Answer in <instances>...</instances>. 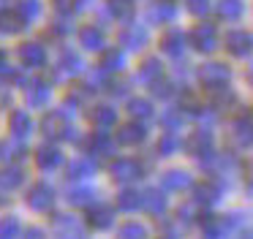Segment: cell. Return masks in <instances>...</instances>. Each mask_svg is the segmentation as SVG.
Returning a JSON list of instances; mask_svg holds the SVG:
<instances>
[{
    "instance_id": "6da1fadb",
    "label": "cell",
    "mask_w": 253,
    "mask_h": 239,
    "mask_svg": "<svg viewBox=\"0 0 253 239\" xmlns=\"http://www.w3.org/2000/svg\"><path fill=\"white\" fill-rule=\"evenodd\" d=\"M191 43H193V49H199V52H212V49L218 46L215 27L210 25V22H202V25H196V27L191 30Z\"/></svg>"
},
{
    "instance_id": "5b68a950",
    "label": "cell",
    "mask_w": 253,
    "mask_h": 239,
    "mask_svg": "<svg viewBox=\"0 0 253 239\" xmlns=\"http://www.w3.org/2000/svg\"><path fill=\"white\" fill-rule=\"evenodd\" d=\"M242 11H245L242 0H220L218 3V14L223 16V19H240Z\"/></svg>"
},
{
    "instance_id": "277c9868",
    "label": "cell",
    "mask_w": 253,
    "mask_h": 239,
    "mask_svg": "<svg viewBox=\"0 0 253 239\" xmlns=\"http://www.w3.org/2000/svg\"><path fill=\"white\" fill-rule=\"evenodd\" d=\"M161 46H164V52H166V54H171V57L182 54V33H180V30L166 33L164 41H161Z\"/></svg>"
},
{
    "instance_id": "30bf717a",
    "label": "cell",
    "mask_w": 253,
    "mask_h": 239,
    "mask_svg": "<svg viewBox=\"0 0 253 239\" xmlns=\"http://www.w3.org/2000/svg\"><path fill=\"white\" fill-rule=\"evenodd\" d=\"M245 239H251V237H245Z\"/></svg>"
},
{
    "instance_id": "7a4b0ae2",
    "label": "cell",
    "mask_w": 253,
    "mask_h": 239,
    "mask_svg": "<svg viewBox=\"0 0 253 239\" xmlns=\"http://www.w3.org/2000/svg\"><path fill=\"white\" fill-rule=\"evenodd\" d=\"M226 49H229L231 54H237V57H245V54L253 52V36L245 30H231L226 33Z\"/></svg>"
},
{
    "instance_id": "9c48e42d",
    "label": "cell",
    "mask_w": 253,
    "mask_h": 239,
    "mask_svg": "<svg viewBox=\"0 0 253 239\" xmlns=\"http://www.w3.org/2000/svg\"><path fill=\"white\" fill-rule=\"evenodd\" d=\"M188 182H191V179H188V174H182V171H174V174L169 177V185H171V188H185Z\"/></svg>"
},
{
    "instance_id": "8992f818",
    "label": "cell",
    "mask_w": 253,
    "mask_h": 239,
    "mask_svg": "<svg viewBox=\"0 0 253 239\" xmlns=\"http://www.w3.org/2000/svg\"><path fill=\"white\" fill-rule=\"evenodd\" d=\"M174 16V5L171 3H158L150 8V19L153 22H164V19H171Z\"/></svg>"
},
{
    "instance_id": "52a82bcc",
    "label": "cell",
    "mask_w": 253,
    "mask_h": 239,
    "mask_svg": "<svg viewBox=\"0 0 253 239\" xmlns=\"http://www.w3.org/2000/svg\"><path fill=\"white\" fill-rule=\"evenodd\" d=\"M123 41H128V46L139 49L144 41H147V33H144L142 27H131V30H126V33H123Z\"/></svg>"
},
{
    "instance_id": "ba28073f",
    "label": "cell",
    "mask_w": 253,
    "mask_h": 239,
    "mask_svg": "<svg viewBox=\"0 0 253 239\" xmlns=\"http://www.w3.org/2000/svg\"><path fill=\"white\" fill-rule=\"evenodd\" d=\"M188 8H191V14L202 16L210 11V0H188Z\"/></svg>"
},
{
    "instance_id": "3957f363",
    "label": "cell",
    "mask_w": 253,
    "mask_h": 239,
    "mask_svg": "<svg viewBox=\"0 0 253 239\" xmlns=\"http://www.w3.org/2000/svg\"><path fill=\"white\" fill-rule=\"evenodd\" d=\"M199 76H202V81H207V84H220V81L229 79V68L220 65V63H207L199 71Z\"/></svg>"
}]
</instances>
